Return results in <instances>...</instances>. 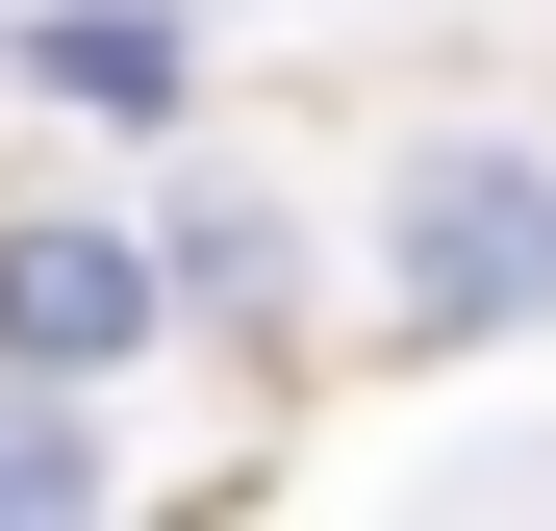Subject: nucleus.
<instances>
[{"label":"nucleus","mask_w":556,"mask_h":531,"mask_svg":"<svg viewBox=\"0 0 556 531\" xmlns=\"http://www.w3.org/2000/svg\"><path fill=\"white\" fill-rule=\"evenodd\" d=\"M380 279H405V329H430V354L556 329V152L430 127V152H405V203H380Z\"/></svg>","instance_id":"f257e3e1"},{"label":"nucleus","mask_w":556,"mask_h":531,"mask_svg":"<svg viewBox=\"0 0 556 531\" xmlns=\"http://www.w3.org/2000/svg\"><path fill=\"white\" fill-rule=\"evenodd\" d=\"M0 354H26V380L152 354V253H127V228H0Z\"/></svg>","instance_id":"f03ea898"},{"label":"nucleus","mask_w":556,"mask_h":531,"mask_svg":"<svg viewBox=\"0 0 556 531\" xmlns=\"http://www.w3.org/2000/svg\"><path fill=\"white\" fill-rule=\"evenodd\" d=\"M76 506H102V430H76L26 354H0V531H76Z\"/></svg>","instance_id":"7ed1b4c3"},{"label":"nucleus","mask_w":556,"mask_h":531,"mask_svg":"<svg viewBox=\"0 0 556 531\" xmlns=\"http://www.w3.org/2000/svg\"><path fill=\"white\" fill-rule=\"evenodd\" d=\"M76 102H177V26H127V0H76V26H26Z\"/></svg>","instance_id":"20e7f679"}]
</instances>
